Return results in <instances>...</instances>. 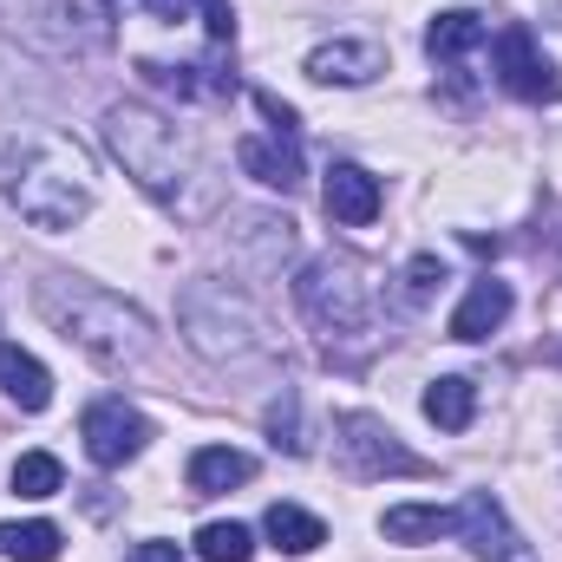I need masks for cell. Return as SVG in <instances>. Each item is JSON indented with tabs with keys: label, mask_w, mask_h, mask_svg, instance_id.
Instances as JSON below:
<instances>
[{
	"label": "cell",
	"mask_w": 562,
	"mask_h": 562,
	"mask_svg": "<svg viewBox=\"0 0 562 562\" xmlns=\"http://www.w3.org/2000/svg\"><path fill=\"white\" fill-rule=\"evenodd\" d=\"M105 144L112 157L138 177L144 196H157L177 216H203L216 203V177L203 164V144L190 138L177 119L150 112V105H112L105 112Z\"/></svg>",
	"instance_id": "cell-1"
},
{
	"label": "cell",
	"mask_w": 562,
	"mask_h": 562,
	"mask_svg": "<svg viewBox=\"0 0 562 562\" xmlns=\"http://www.w3.org/2000/svg\"><path fill=\"white\" fill-rule=\"evenodd\" d=\"M0 190L7 203L33 223V229H72L86 223L92 210V170H86V150L59 132H33V138H13L0 157Z\"/></svg>",
	"instance_id": "cell-2"
},
{
	"label": "cell",
	"mask_w": 562,
	"mask_h": 562,
	"mask_svg": "<svg viewBox=\"0 0 562 562\" xmlns=\"http://www.w3.org/2000/svg\"><path fill=\"white\" fill-rule=\"evenodd\" d=\"M33 307L72 340L86 347L99 367H132L150 353V321L138 307H125L119 294L92 288V281H72V276H40L33 281Z\"/></svg>",
	"instance_id": "cell-3"
},
{
	"label": "cell",
	"mask_w": 562,
	"mask_h": 562,
	"mask_svg": "<svg viewBox=\"0 0 562 562\" xmlns=\"http://www.w3.org/2000/svg\"><path fill=\"white\" fill-rule=\"evenodd\" d=\"M294 301H301V314H307L314 327H327V334H360V327L373 321V281H367L360 262H347V256L307 262L301 281H294Z\"/></svg>",
	"instance_id": "cell-4"
},
{
	"label": "cell",
	"mask_w": 562,
	"mask_h": 562,
	"mask_svg": "<svg viewBox=\"0 0 562 562\" xmlns=\"http://www.w3.org/2000/svg\"><path fill=\"white\" fill-rule=\"evenodd\" d=\"M340 458H347L353 477H386V471L419 477L425 471V458H413V451L400 445V431L386 419H373V413H347V419H340Z\"/></svg>",
	"instance_id": "cell-5"
},
{
	"label": "cell",
	"mask_w": 562,
	"mask_h": 562,
	"mask_svg": "<svg viewBox=\"0 0 562 562\" xmlns=\"http://www.w3.org/2000/svg\"><path fill=\"white\" fill-rule=\"evenodd\" d=\"M216 301H223V321H210L203 307H183L190 340H196L210 360H249V353H262V347H269V340H262V314H256L243 294H229V288H216Z\"/></svg>",
	"instance_id": "cell-6"
},
{
	"label": "cell",
	"mask_w": 562,
	"mask_h": 562,
	"mask_svg": "<svg viewBox=\"0 0 562 562\" xmlns=\"http://www.w3.org/2000/svg\"><path fill=\"white\" fill-rule=\"evenodd\" d=\"M79 438H86V451H92L99 471H119V464H132L150 445V419H144L138 406H125V400H99V406H86Z\"/></svg>",
	"instance_id": "cell-7"
},
{
	"label": "cell",
	"mask_w": 562,
	"mask_h": 562,
	"mask_svg": "<svg viewBox=\"0 0 562 562\" xmlns=\"http://www.w3.org/2000/svg\"><path fill=\"white\" fill-rule=\"evenodd\" d=\"M497 79H504V92H517L530 105H557L562 99V72L537 53L530 26H504L497 33Z\"/></svg>",
	"instance_id": "cell-8"
},
{
	"label": "cell",
	"mask_w": 562,
	"mask_h": 562,
	"mask_svg": "<svg viewBox=\"0 0 562 562\" xmlns=\"http://www.w3.org/2000/svg\"><path fill=\"white\" fill-rule=\"evenodd\" d=\"M458 537L471 543V557H484V562H517L524 557V543H517V530H510V517L497 510L491 491H471V497L458 504Z\"/></svg>",
	"instance_id": "cell-9"
},
{
	"label": "cell",
	"mask_w": 562,
	"mask_h": 562,
	"mask_svg": "<svg viewBox=\"0 0 562 562\" xmlns=\"http://www.w3.org/2000/svg\"><path fill=\"white\" fill-rule=\"evenodd\" d=\"M386 72V53L373 40H327L307 53V79L314 86H367Z\"/></svg>",
	"instance_id": "cell-10"
},
{
	"label": "cell",
	"mask_w": 562,
	"mask_h": 562,
	"mask_svg": "<svg viewBox=\"0 0 562 562\" xmlns=\"http://www.w3.org/2000/svg\"><path fill=\"white\" fill-rule=\"evenodd\" d=\"M321 203H327V216H334V223L367 229V223L380 216V177H373V170H360V164H334V170H327Z\"/></svg>",
	"instance_id": "cell-11"
},
{
	"label": "cell",
	"mask_w": 562,
	"mask_h": 562,
	"mask_svg": "<svg viewBox=\"0 0 562 562\" xmlns=\"http://www.w3.org/2000/svg\"><path fill=\"white\" fill-rule=\"evenodd\" d=\"M510 307H517V294H510V281H497V276H484V281H471V294L458 301V314H451V340H491L504 321H510Z\"/></svg>",
	"instance_id": "cell-12"
},
{
	"label": "cell",
	"mask_w": 562,
	"mask_h": 562,
	"mask_svg": "<svg viewBox=\"0 0 562 562\" xmlns=\"http://www.w3.org/2000/svg\"><path fill=\"white\" fill-rule=\"evenodd\" d=\"M236 157H243V170L256 177V183H269V190H301V138H243L236 144Z\"/></svg>",
	"instance_id": "cell-13"
},
{
	"label": "cell",
	"mask_w": 562,
	"mask_h": 562,
	"mask_svg": "<svg viewBox=\"0 0 562 562\" xmlns=\"http://www.w3.org/2000/svg\"><path fill=\"white\" fill-rule=\"evenodd\" d=\"M0 393H7L20 413H46V406H53V373H46L26 347L0 340Z\"/></svg>",
	"instance_id": "cell-14"
},
{
	"label": "cell",
	"mask_w": 562,
	"mask_h": 562,
	"mask_svg": "<svg viewBox=\"0 0 562 562\" xmlns=\"http://www.w3.org/2000/svg\"><path fill=\"white\" fill-rule=\"evenodd\" d=\"M484 46V13H471V7H445L431 26H425V53L438 59V66H458V59H471Z\"/></svg>",
	"instance_id": "cell-15"
},
{
	"label": "cell",
	"mask_w": 562,
	"mask_h": 562,
	"mask_svg": "<svg viewBox=\"0 0 562 562\" xmlns=\"http://www.w3.org/2000/svg\"><path fill=\"white\" fill-rule=\"evenodd\" d=\"M249 477H256V458H249V451L203 445V451L190 458V491H196V497H223V491H236V484H249Z\"/></svg>",
	"instance_id": "cell-16"
},
{
	"label": "cell",
	"mask_w": 562,
	"mask_h": 562,
	"mask_svg": "<svg viewBox=\"0 0 562 562\" xmlns=\"http://www.w3.org/2000/svg\"><path fill=\"white\" fill-rule=\"evenodd\" d=\"M386 543H438V537H458V510H438V504H393L380 517Z\"/></svg>",
	"instance_id": "cell-17"
},
{
	"label": "cell",
	"mask_w": 562,
	"mask_h": 562,
	"mask_svg": "<svg viewBox=\"0 0 562 562\" xmlns=\"http://www.w3.org/2000/svg\"><path fill=\"white\" fill-rule=\"evenodd\" d=\"M262 530H269V543H276L281 557H314L327 543V524L314 510H301V504H269Z\"/></svg>",
	"instance_id": "cell-18"
},
{
	"label": "cell",
	"mask_w": 562,
	"mask_h": 562,
	"mask_svg": "<svg viewBox=\"0 0 562 562\" xmlns=\"http://www.w3.org/2000/svg\"><path fill=\"white\" fill-rule=\"evenodd\" d=\"M471 413H477V386H471V380L445 373V380H431V386H425V419L438 425V431H464Z\"/></svg>",
	"instance_id": "cell-19"
},
{
	"label": "cell",
	"mask_w": 562,
	"mask_h": 562,
	"mask_svg": "<svg viewBox=\"0 0 562 562\" xmlns=\"http://www.w3.org/2000/svg\"><path fill=\"white\" fill-rule=\"evenodd\" d=\"M59 550H66V537H59V524H46V517H33V524H0V557L59 562Z\"/></svg>",
	"instance_id": "cell-20"
},
{
	"label": "cell",
	"mask_w": 562,
	"mask_h": 562,
	"mask_svg": "<svg viewBox=\"0 0 562 562\" xmlns=\"http://www.w3.org/2000/svg\"><path fill=\"white\" fill-rule=\"evenodd\" d=\"M196 557L203 562H249L256 557V530L249 524H203L196 530Z\"/></svg>",
	"instance_id": "cell-21"
},
{
	"label": "cell",
	"mask_w": 562,
	"mask_h": 562,
	"mask_svg": "<svg viewBox=\"0 0 562 562\" xmlns=\"http://www.w3.org/2000/svg\"><path fill=\"white\" fill-rule=\"evenodd\" d=\"M13 491H20V497H33V504H40V497H53V491H66L59 458H53V451H26V458L13 464Z\"/></svg>",
	"instance_id": "cell-22"
},
{
	"label": "cell",
	"mask_w": 562,
	"mask_h": 562,
	"mask_svg": "<svg viewBox=\"0 0 562 562\" xmlns=\"http://www.w3.org/2000/svg\"><path fill=\"white\" fill-rule=\"evenodd\" d=\"M256 112L269 119V132H281V138H301V119H294V105H281L276 92H256Z\"/></svg>",
	"instance_id": "cell-23"
},
{
	"label": "cell",
	"mask_w": 562,
	"mask_h": 562,
	"mask_svg": "<svg viewBox=\"0 0 562 562\" xmlns=\"http://www.w3.org/2000/svg\"><path fill=\"white\" fill-rule=\"evenodd\" d=\"M438 281H445V262H438V256H419V262H413V276H406V294H413V301H431V288H438Z\"/></svg>",
	"instance_id": "cell-24"
},
{
	"label": "cell",
	"mask_w": 562,
	"mask_h": 562,
	"mask_svg": "<svg viewBox=\"0 0 562 562\" xmlns=\"http://www.w3.org/2000/svg\"><path fill=\"white\" fill-rule=\"evenodd\" d=\"M203 26H210L216 46H229V40H236V13H229V0H203Z\"/></svg>",
	"instance_id": "cell-25"
},
{
	"label": "cell",
	"mask_w": 562,
	"mask_h": 562,
	"mask_svg": "<svg viewBox=\"0 0 562 562\" xmlns=\"http://www.w3.org/2000/svg\"><path fill=\"white\" fill-rule=\"evenodd\" d=\"M269 431H276V445H288V451H307V445L294 438V400H281L276 413H269Z\"/></svg>",
	"instance_id": "cell-26"
},
{
	"label": "cell",
	"mask_w": 562,
	"mask_h": 562,
	"mask_svg": "<svg viewBox=\"0 0 562 562\" xmlns=\"http://www.w3.org/2000/svg\"><path fill=\"white\" fill-rule=\"evenodd\" d=\"M132 562H183V550H177V543H138Z\"/></svg>",
	"instance_id": "cell-27"
},
{
	"label": "cell",
	"mask_w": 562,
	"mask_h": 562,
	"mask_svg": "<svg viewBox=\"0 0 562 562\" xmlns=\"http://www.w3.org/2000/svg\"><path fill=\"white\" fill-rule=\"evenodd\" d=\"M144 7H150L157 20H183V0H144Z\"/></svg>",
	"instance_id": "cell-28"
},
{
	"label": "cell",
	"mask_w": 562,
	"mask_h": 562,
	"mask_svg": "<svg viewBox=\"0 0 562 562\" xmlns=\"http://www.w3.org/2000/svg\"><path fill=\"white\" fill-rule=\"evenodd\" d=\"M105 7H132V0H105Z\"/></svg>",
	"instance_id": "cell-29"
}]
</instances>
